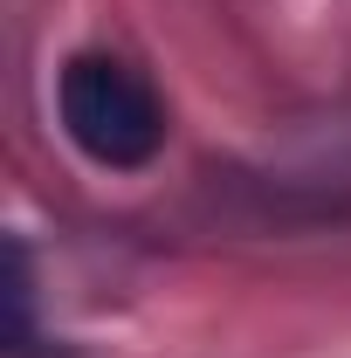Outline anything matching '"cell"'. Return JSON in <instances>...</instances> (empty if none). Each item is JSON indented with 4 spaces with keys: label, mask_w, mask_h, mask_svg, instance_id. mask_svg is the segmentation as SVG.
<instances>
[{
    "label": "cell",
    "mask_w": 351,
    "mask_h": 358,
    "mask_svg": "<svg viewBox=\"0 0 351 358\" xmlns=\"http://www.w3.org/2000/svg\"><path fill=\"white\" fill-rule=\"evenodd\" d=\"M55 117H62V138L103 173L152 166L166 131H173L166 124V96L152 90V76L138 62H124V55H103V48H83V55L62 62Z\"/></svg>",
    "instance_id": "cell-1"
}]
</instances>
